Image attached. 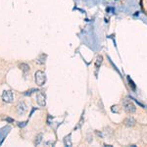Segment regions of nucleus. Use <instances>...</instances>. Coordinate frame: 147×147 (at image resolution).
Returning a JSON list of instances; mask_svg holds the SVG:
<instances>
[{
    "label": "nucleus",
    "mask_w": 147,
    "mask_h": 147,
    "mask_svg": "<svg viewBox=\"0 0 147 147\" xmlns=\"http://www.w3.org/2000/svg\"><path fill=\"white\" fill-rule=\"evenodd\" d=\"M123 106H124V109L127 113L132 114L136 111V104L131 100H129V99H124V101H123Z\"/></svg>",
    "instance_id": "1"
},
{
    "label": "nucleus",
    "mask_w": 147,
    "mask_h": 147,
    "mask_svg": "<svg viewBox=\"0 0 147 147\" xmlns=\"http://www.w3.org/2000/svg\"><path fill=\"white\" fill-rule=\"evenodd\" d=\"M2 100L6 103H12L14 100V95H13V92L11 90H5L3 91L2 93Z\"/></svg>",
    "instance_id": "3"
},
{
    "label": "nucleus",
    "mask_w": 147,
    "mask_h": 147,
    "mask_svg": "<svg viewBox=\"0 0 147 147\" xmlns=\"http://www.w3.org/2000/svg\"><path fill=\"white\" fill-rule=\"evenodd\" d=\"M41 137H42V134H38V139H37V137H36V141H35V144H38L40 140H41Z\"/></svg>",
    "instance_id": "10"
},
{
    "label": "nucleus",
    "mask_w": 147,
    "mask_h": 147,
    "mask_svg": "<svg viewBox=\"0 0 147 147\" xmlns=\"http://www.w3.org/2000/svg\"><path fill=\"white\" fill-rule=\"evenodd\" d=\"M17 111H18L19 115H23V114L26 113V111H27V106H26V104L24 103V102L19 103V105L17 106Z\"/></svg>",
    "instance_id": "5"
},
{
    "label": "nucleus",
    "mask_w": 147,
    "mask_h": 147,
    "mask_svg": "<svg viewBox=\"0 0 147 147\" xmlns=\"http://www.w3.org/2000/svg\"><path fill=\"white\" fill-rule=\"evenodd\" d=\"M6 120L8 121V122H10V123H14V120L10 119V118H6Z\"/></svg>",
    "instance_id": "11"
},
{
    "label": "nucleus",
    "mask_w": 147,
    "mask_h": 147,
    "mask_svg": "<svg viewBox=\"0 0 147 147\" xmlns=\"http://www.w3.org/2000/svg\"><path fill=\"white\" fill-rule=\"evenodd\" d=\"M20 69L21 70H23L24 72H28V71H30V67H28L27 64H25V63L20 64Z\"/></svg>",
    "instance_id": "8"
},
{
    "label": "nucleus",
    "mask_w": 147,
    "mask_h": 147,
    "mask_svg": "<svg viewBox=\"0 0 147 147\" xmlns=\"http://www.w3.org/2000/svg\"><path fill=\"white\" fill-rule=\"evenodd\" d=\"M127 80H129V85H130V87H132V89H136V85H134V82H132L131 80H130V78H127Z\"/></svg>",
    "instance_id": "9"
},
{
    "label": "nucleus",
    "mask_w": 147,
    "mask_h": 147,
    "mask_svg": "<svg viewBox=\"0 0 147 147\" xmlns=\"http://www.w3.org/2000/svg\"><path fill=\"white\" fill-rule=\"evenodd\" d=\"M34 77H35V82H36V84L38 85V86H42V85L45 84L46 76L42 71H37V72L35 73Z\"/></svg>",
    "instance_id": "2"
},
{
    "label": "nucleus",
    "mask_w": 147,
    "mask_h": 147,
    "mask_svg": "<svg viewBox=\"0 0 147 147\" xmlns=\"http://www.w3.org/2000/svg\"><path fill=\"white\" fill-rule=\"evenodd\" d=\"M102 61H103V57H102L101 55H98L96 58V61H95V67L98 69L99 67H100V65L102 64Z\"/></svg>",
    "instance_id": "7"
},
{
    "label": "nucleus",
    "mask_w": 147,
    "mask_h": 147,
    "mask_svg": "<svg viewBox=\"0 0 147 147\" xmlns=\"http://www.w3.org/2000/svg\"><path fill=\"white\" fill-rule=\"evenodd\" d=\"M136 124V121L132 117H129L125 120V125H127V127H134Z\"/></svg>",
    "instance_id": "6"
},
{
    "label": "nucleus",
    "mask_w": 147,
    "mask_h": 147,
    "mask_svg": "<svg viewBox=\"0 0 147 147\" xmlns=\"http://www.w3.org/2000/svg\"><path fill=\"white\" fill-rule=\"evenodd\" d=\"M36 103L38 104L40 107H44L46 105V99L45 95L42 92H38L36 95Z\"/></svg>",
    "instance_id": "4"
}]
</instances>
